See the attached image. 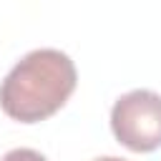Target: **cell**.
I'll return each mask as SVG.
<instances>
[{
  "instance_id": "cell-1",
  "label": "cell",
  "mask_w": 161,
  "mask_h": 161,
  "mask_svg": "<svg viewBox=\"0 0 161 161\" xmlns=\"http://www.w3.org/2000/svg\"><path fill=\"white\" fill-rule=\"evenodd\" d=\"M78 70L55 48L25 53L0 83V108L20 123H38L65 106L75 91Z\"/></svg>"
},
{
  "instance_id": "cell-2",
  "label": "cell",
  "mask_w": 161,
  "mask_h": 161,
  "mask_svg": "<svg viewBox=\"0 0 161 161\" xmlns=\"http://www.w3.org/2000/svg\"><path fill=\"white\" fill-rule=\"evenodd\" d=\"M111 131L128 151H156L161 146V96L148 88L123 93L111 108Z\"/></svg>"
},
{
  "instance_id": "cell-3",
  "label": "cell",
  "mask_w": 161,
  "mask_h": 161,
  "mask_svg": "<svg viewBox=\"0 0 161 161\" xmlns=\"http://www.w3.org/2000/svg\"><path fill=\"white\" fill-rule=\"evenodd\" d=\"M0 161H48V158L40 151H35V148H13Z\"/></svg>"
},
{
  "instance_id": "cell-4",
  "label": "cell",
  "mask_w": 161,
  "mask_h": 161,
  "mask_svg": "<svg viewBox=\"0 0 161 161\" xmlns=\"http://www.w3.org/2000/svg\"><path fill=\"white\" fill-rule=\"evenodd\" d=\"M96 161H126V158H118V156H101V158H96Z\"/></svg>"
}]
</instances>
